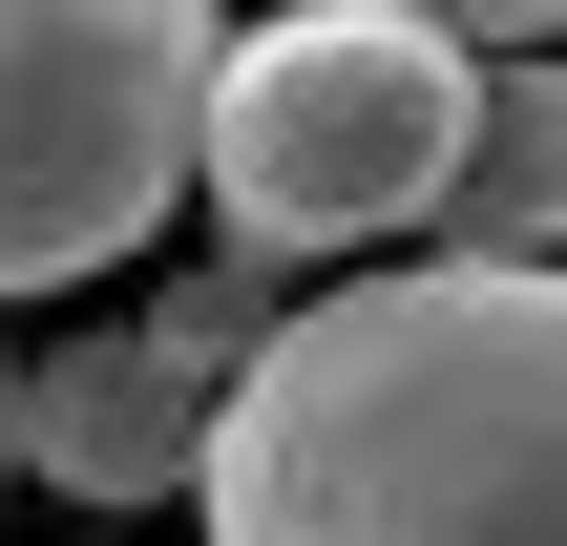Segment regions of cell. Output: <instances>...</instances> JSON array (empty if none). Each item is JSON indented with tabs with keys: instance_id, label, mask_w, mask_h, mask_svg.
<instances>
[{
	"instance_id": "6da1fadb",
	"label": "cell",
	"mask_w": 567,
	"mask_h": 546,
	"mask_svg": "<svg viewBox=\"0 0 567 546\" xmlns=\"http://www.w3.org/2000/svg\"><path fill=\"white\" fill-rule=\"evenodd\" d=\"M210 546H567V295L547 253H421L252 316L189 421Z\"/></svg>"
},
{
	"instance_id": "7a4b0ae2",
	"label": "cell",
	"mask_w": 567,
	"mask_h": 546,
	"mask_svg": "<svg viewBox=\"0 0 567 546\" xmlns=\"http://www.w3.org/2000/svg\"><path fill=\"white\" fill-rule=\"evenodd\" d=\"M463 105H484L463 21H421V0H274V21H210L189 189H210V231L252 274H316V253H379V231L442 210Z\"/></svg>"
},
{
	"instance_id": "ba28073f",
	"label": "cell",
	"mask_w": 567,
	"mask_h": 546,
	"mask_svg": "<svg viewBox=\"0 0 567 546\" xmlns=\"http://www.w3.org/2000/svg\"><path fill=\"white\" fill-rule=\"evenodd\" d=\"M0 484H21V463H0Z\"/></svg>"
},
{
	"instance_id": "5b68a950",
	"label": "cell",
	"mask_w": 567,
	"mask_h": 546,
	"mask_svg": "<svg viewBox=\"0 0 567 546\" xmlns=\"http://www.w3.org/2000/svg\"><path fill=\"white\" fill-rule=\"evenodd\" d=\"M547 210H567V84L526 63V42H484V105H463V168H442V253H547Z\"/></svg>"
},
{
	"instance_id": "8992f818",
	"label": "cell",
	"mask_w": 567,
	"mask_h": 546,
	"mask_svg": "<svg viewBox=\"0 0 567 546\" xmlns=\"http://www.w3.org/2000/svg\"><path fill=\"white\" fill-rule=\"evenodd\" d=\"M252 316H274V274H252V253H210V274H168V295H147V337H168L189 379H231V358H252Z\"/></svg>"
},
{
	"instance_id": "277c9868",
	"label": "cell",
	"mask_w": 567,
	"mask_h": 546,
	"mask_svg": "<svg viewBox=\"0 0 567 546\" xmlns=\"http://www.w3.org/2000/svg\"><path fill=\"white\" fill-rule=\"evenodd\" d=\"M189 421H210V379H189L147 316L0 358V463L63 484V505H168V484H189Z\"/></svg>"
},
{
	"instance_id": "3957f363",
	"label": "cell",
	"mask_w": 567,
	"mask_h": 546,
	"mask_svg": "<svg viewBox=\"0 0 567 546\" xmlns=\"http://www.w3.org/2000/svg\"><path fill=\"white\" fill-rule=\"evenodd\" d=\"M210 0H0V295H84L189 210Z\"/></svg>"
},
{
	"instance_id": "52a82bcc",
	"label": "cell",
	"mask_w": 567,
	"mask_h": 546,
	"mask_svg": "<svg viewBox=\"0 0 567 546\" xmlns=\"http://www.w3.org/2000/svg\"><path fill=\"white\" fill-rule=\"evenodd\" d=\"M421 21H463V42H547L567 0H421Z\"/></svg>"
}]
</instances>
